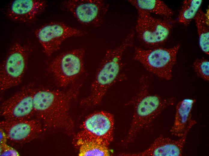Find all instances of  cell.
<instances>
[{
  "label": "cell",
  "mask_w": 209,
  "mask_h": 156,
  "mask_svg": "<svg viewBox=\"0 0 209 156\" xmlns=\"http://www.w3.org/2000/svg\"><path fill=\"white\" fill-rule=\"evenodd\" d=\"M81 86L75 82L65 91L35 88L33 98L35 116L41 122L44 131L53 129L62 130L68 135L73 133L74 122L69 110Z\"/></svg>",
  "instance_id": "obj_1"
},
{
  "label": "cell",
  "mask_w": 209,
  "mask_h": 156,
  "mask_svg": "<svg viewBox=\"0 0 209 156\" xmlns=\"http://www.w3.org/2000/svg\"><path fill=\"white\" fill-rule=\"evenodd\" d=\"M149 80L147 75L141 77L138 90L130 101L134 113L128 134L122 141L125 145L132 142L141 131L149 127L165 109L174 103V98H163L150 94Z\"/></svg>",
  "instance_id": "obj_2"
},
{
  "label": "cell",
  "mask_w": 209,
  "mask_h": 156,
  "mask_svg": "<svg viewBox=\"0 0 209 156\" xmlns=\"http://www.w3.org/2000/svg\"><path fill=\"white\" fill-rule=\"evenodd\" d=\"M135 33L132 31L117 47L107 51L97 70L90 93L81 101L82 105L90 106L99 104L110 87L117 80L122 67L123 54L133 43Z\"/></svg>",
  "instance_id": "obj_3"
},
{
  "label": "cell",
  "mask_w": 209,
  "mask_h": 156,
  "mask_svg": "<svg viewBox=\"0 0 209 156\" xmlns=\"http://www.w3.org/2000/svg\"><path fill=\"white\" fill-rule=\"evenodd\" d=\"M114 124V116L109 112L101 111L91 113L84 120L75 136V145L96 143L108 147L113 139Z\"/></svg>",
  "instance_id": "obj_4"
},
{
  "label": "cell",
  "mask_w": 209,
  "mask_h": 156,
  "mask_svg": "<svg viewBox=\"0 0 209 156\" xmlns=\"http://www.w3.org/2000/svg\"><path fill=\"white\" fill-rule=\"evenodd\" d=\"M29 46L16 42L11 46L0 67V89L4 92L22 82L31 52Z\"/></svg>",
  "instance_id": "obj_5"
},
{
  "label": "cell",
  "mask_w": 209,
  "mask_h": 156,
  "mask_svg": "<svg viewBox=\"0 0 209 156\" xmlns=\"http://www.w3.org/2000/svg\"><path fill=\"white\" fill-rule=\"evenodd\" d=\"M180 47L178 44L170 48L159 47L147 50L135 47L134 59L150 73L169 80L172 77V69Z\"/></svg>",
  "instance_id": "obj_6"
},
{
  "label": "cell",
  "mask_w": 209,
  "mask_h": 156,
  "mask_svg": "<svg viewBox=\"0 0 209 156\" xmlns=\"http://www.w3.org/2000/svg\"><path fill=\"white\" fill-rule=\"evenodd\" d=\"M85 53L83 48L73 50L61 53L51 62L48 70L59 87L72 85L83 73Z\"/></svg>",
  "instance_id": "obj_7"
},
{
  "label": "cell",
  "mask_w": 209,
  "mask_h": 156,
  "mask_svg": "<svg viewBox=\"0 0 209 156\" xmlns=\"http://www.w3.org/2000/svg\"><path fill=\"white\" fill-rule=\"evenodd\" d=\"M135 31L140 41L147 47H160L169 38L174 21L171 19H157L150 14L138 10Z\"/></svg>",
  "instance_id": "obj_8"
},
{
  "label": "cell",
  "mask_w": 209,
  "mask_h": 156,
  "mask_svg": "<svg viewBox=\"0 0 209 156\" xmlns=\"http://www.w3.org/2000/svg\"><path fill=\"white\" fill-rule=\"evenodd\" d=\"M86 34L85 31L58 22L45 24L35 31V36L44 52L48 56L59 50L62 43L67 38L82 37Z\"/></svg>",
  "instance_id": "obj_9"
},
{
  "label": "cell",
  "mask_w": 209,
  "mask_h": 156,
  "mask_svg": "<svg viewBox=\"0 0 209 156\" xmlns=\"http://www.w3.org/2000/svg\"><path fill=\"white\" fill-rule=\"evenodd\" d=\"M62 4L81 24L94 27L102 25L109 7L101 0H69Z\"/></svg>",
  "instance_id": "obj_10"
},
{
  "label": "cell",
  "mask_w": 209,
  "mask_h": 156,
  "mask_svg": "<svg viewBox=\"0 0 209 156\" xmlns=\"http://www.w3.org/2000/svg\"><path fill=\"white\" fill-rule=\"evenodd\" d=\"M35 89L31 84L26 86L1 103L0 114L5 120L32 118L35 116L33 98Z\"/></svg>",
  "instance_id": "obj_11"
},
{
  "label": "cell",
  "mask_w": 209,
  "mask_h": 156,
  "mask_svg": "<svg viewBox=\"0 0 209 156\" xmlns=\"http://www.w3.org/2000/svg\"><path fill=\"white\" fill-rule=\"evenodd\" d=\"M0 127L8 140L20 144L29 142L39 137L44 131L41 122L37 118L4 120L0 122Z\"/></svg>",
  "instance_id": "obj_12"
},
{
  "label": "cell",
  "mask_w": 209,
  "mask_h": 156,
  "mask_svg": "<svg viewBox=\"0 0 209 156\" xmlns=\"http://www.w3.org/2000/svg\"><path fill=\"white\" fill-rule=\"evenodd\" d=\"M187 132L180 138L174 140L160 135L157 138L149 147L144 151L138 153H121L122 156H181L183 152L187 136Z\"/></svg>",
  "instance_id": "obj_13"
},
{
  "label": "cell",
  "mask_w": 209,
  "mask_h": 156,
  "mask_svg": "<svg viewBox=\"0 0 209 156\" xmlns=\"http://www.w3.org/2000/svg\"><path fill=\"white\" fill-rule=\"evenodd\" d=\"M46 2L39 0H15L9 5L6 14L11 20L18 22L31 21L44 10Z\"/></svg>",
  "instance_id": "obj_14"
},
{
  "label": "cell",
  "mask_w": 209,
  "mask_h": 156,
  "mask_svg": "<svg viewBox=\"0 0 209 156\" xmlns=\"http://www.w3.org/2000/svg\"><path fill=\"white\" fill-rule=\"evenodd\" d=\"M195 102V99H185L177 104L174 122L170 130L172 135L180 137L196 124V121L191 118V112Z\"/></svg>",
  "instance_id": "obj_15"
},
{
  "label": "cell",
  "mask_w": 209,
  "mask_h": 156,
  "mask_svg": "<svg viewBox=\"0 0 209 156\" xmlns=\"http://www.w3.org/2000/svg\"><path fill=\"white\" fill-rule=\"evenodd\" d=\"M128 2L137 10H143L150 14L154 13L171 19L172 10L162 1L159 0H129Z\"/></svg>",
  "instance_id": "obj_16"
},
{
  "label": "cell",
  "mask_w": 209,
  "mask_h": 156,
  "mask_svg": "<svg viewBox=\"0 0 209 156\" xmlns=\"http://www.w3.org/2000/svg\"><path fill=\"white\" fill-rule=\"evenodd\" d=\"M204 13L200 8L194 19L199 37L200 47L202 51L207 55L209 54V13Z\"/></svg>",
  "instance_id": "obj_17"
},
{
  "label": "cell",
  "mask_w": 209,
  "mask_h": 156,
  "mask_svg": "<svg viewBox=\"0 0 209 156\" xmlns=\"http://www.w3.org/2000/svg\"><path fill=\"white\" fill-rule=\"evenodd\" d=\"M202 0H186L183 1L178 18L179 22L188 26L194 18L200 8Z\"/></svg>",
  "instance_id": "obj_18"
},
{
  "label": "cell",
  "mask_w": 209,
  "mask_h": 156,
  "mask_svg": "<svg viewBox=\"0 0 209 156\" xmlns=\"http://www.w3.org/2000/svg\"><path fill=\"white\" fill-rule=\"evenodd\" d=\"M79 147V156H108L110 153L108 147L96 143L82 144Z\"/></svg>",
  "instance_id": "obj_19"
},
{
  "label": "cell",
  "mask_w": 209,
  "mask_h": 156,
  "mask_svg": "<svg viewBox=\"0 0 209 156\" xmlns=\"http://www.w3.org/2000/svg\"><path fill=\"white\" fill-rule=\"evenodd\" d=\"M195 71L197 76L204 80H209V62L205 58L197 59L193 63Z\"/></svg>",
  "instance_id": "obj_20"
},
{
  "label": "cell",
  "mask_w": 209,
  "mask_h": 156,
  "mask_svg": "<svg viewBox=\"0 0 209 156\" xmlns=\"http://www.w3.org/2000/svg\"><path fill=\"white\" fill-rule=\"evenodd\" d=\"M0 155L2 156H18V152L6 143L0 144Z\"/></svg>",
  "instance_id": "obj_21"
},
{
  "label": "cell",
  "mask_w": 209,
  "mask_h": 156,
  "mask_svg": "<svg viewBox=\"0 0 209 156\" xmlns=\"http://www.w3.org/2000/svg\"><path fill=\"white\" fill-rule=\"evenodd\" d=\"M0 129V144H5L7 140L4 132L1 128Z\"/></svg>",
  "instance_id": "obj_22"
}]
</instances>
